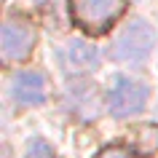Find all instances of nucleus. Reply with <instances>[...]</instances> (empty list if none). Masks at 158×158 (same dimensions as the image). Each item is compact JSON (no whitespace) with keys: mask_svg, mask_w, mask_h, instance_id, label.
<instances>
[{"mask_svg":"<svg viewBox=\"0 0 158 158\" xmlns=\"http://www.w3.org/2000/svg\"><path fill=\"white\" fill-rule=\"evenodd\" d=\"M156 46V32L145 19H131L113 40V59L123 64H139Z\"/></svg>","mask_w":158,"mask_h":158,"instance_id":"nucleus-1","label":"nucleus"},{"mask_svg":"<svg viewBox=\"0 0 158 158\" xmlns=\"http://www.w3.org/2000/svg\"><path fill=\"white\" fill-rule=\"evenodd\" d=\"M97 158H134V156H131L126 148H118V145H113V148H105Z\"/></svg>","mask_w":158,"mask_h":158,"instance_id":"nucleus-9","label":"nucleus"},{"mask_svg":"<svg viewBox=\"0 0 158 158\" xmlns=\"http://www.w3.org/2000/svg\"><path fill=\"white\" fill-rule=\"evenodd\" d=\"M67 62L78 70H89V67L97 64V48L89 46L83 40H70V48H67Z\"/></svg>","mask_w":158,"mask_h":158,"instance_id":"nucleus-7","label":"nucleus"},{"mask_svg":"<svg viewBox=\"0 0 158 158\" xmlns=\"http://www.w3.org/2000/svg\"><path fill=\"white\" fill-rule=\"evenodd\" d=\"M38 32L30 19L22 16H8L0 32V48H3V59L6 62H22L32 54Z\"/></svg>","mask_w":158,"mask_h":158,"instance_id":"nucleus-3","label":"nucleus"},{"mask_svg":"<svg viewBox=\"0 0 158 158\" xmlns=\"http://www.w3.org/2000/svg\"><path fill=\"white\" fill-rule=\"evenodd\" d=\"M107 105L115 118L137 115L148 105V86L134 78H115L107 89Z\"/></svg>","mask_w":158,"mask_h":158,"instance_id":"nucleus-4","label":"nucleus"},{"mask_svg":"<svg viewBox=\"0 0 158 158\" xmlns=\"http://www.w3.org/2000/svg\"><path fill=\"white\" fill-rule=\"evenodd\" d=\"M8 91L16 105H40L48 97V81L38 70H19L11 75Z\"/></svg>","mask_w":158,"mask_h":158,"instance_id":"nucleus-5","label":"nucleus"},{"mask_svg":"<svg viewBox=\"0 0 158 158\" xmlns=\"http://www.w3.org/2000/svg\"><path fill=\"white\" fill-rule=\"evenodd\" d=\"M27 158H54V156H51V148L43 139H32L27 145Z\"/></svg>","mask_w":158,"mask_h":158,"instance_id":"nucleus-8","label":"nucleus"},{"mask_svg":"<svg viewBox=\"0 0 158 158\" xmlns=\"http://www.w3.org/2000/svg\"><path fill=\"white\" fill-rule=\"evenodd\" d=\"M129 145L139 156H153L158 150V126H150V123L137 126L131 131V137H129Z\"/></svg>","mask_w":158,"mask_h":158,"instance_id":"nucleus-6","label":"nucleus"},{"mask_svg":"<svg viewBox=\"0 0 158 158\" xmlns=\"http://www.w3.org/2000/svg\"><path fill=\"white\" fill-rule=\"evenodd\" d=\"M123 0H70V14L86 32H102L123 14Z\"/></svg>","mask_w":158,"mask_h":158,"instance_id":"nucleus-2","label":"nucleus"}]
</instances>
